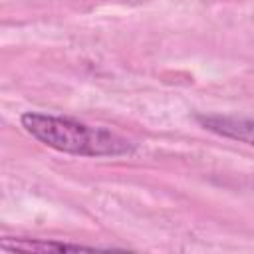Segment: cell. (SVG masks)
I'll list each match as a JSON object with an SVG mask.
<instances>
[{"mask_svg":"<svg viewBox=\"0 0 254 254\" xmlns=\"http://www.w3.org/2000/svg\"><path fill=\"white\" fill-rule=\"evenodd\" d=\"M20 125L42 145L75 157H123L135 151V143L123 135L95 127L71 117L26 111L20 117Z\"/></svg>","mask_w":254,"mask_h":254,"instance_id":"cell-1","label":"cell"},{"mask_svg":"<svg viewBox=\"0 0 254 254\" xmlns=\"http://www.w3.org/2000/svg\"><path fill=\"white\" fill-rule=\"evenodd\" d=\"M196 121L200 123L202 129H206L218 137L232 139V141L254 147V119L208 113V115H196Z\"/></svg>","mask_w":254,"mask_h":254,"instance_id":"cell-2","label":"cell"},{"mask_svg":"<svg viewBox=\"0 0 254 254\" xmlns=\"http://www.w3.org/2000/svg\"><path fill=\"white\" fill-rule=\"evenodd\" d=\"M0 248L4 252H32V254H46V252H77V250H93V246L62 242V240H44V238H2Z\"/></svg>","mask_w":254,"mask_h":254,"instance_id":"cell-3","label":"cell"}]
</instances>
